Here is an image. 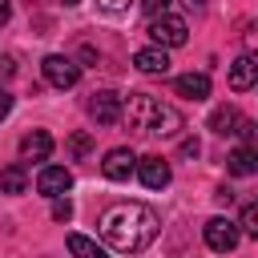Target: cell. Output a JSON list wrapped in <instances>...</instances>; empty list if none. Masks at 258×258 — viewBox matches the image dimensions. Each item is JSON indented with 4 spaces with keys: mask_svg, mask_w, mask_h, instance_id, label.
Instances as JSON below:
<instances>
[{
    "mask_svg": "<svg viewBox=\"0 0 258 258\" xmlns=\"http://www.w3.org/2000/svg\"><path fill=\"white\" fill-rule=\"evenodd\" d=\"M133 64H137L141 73H149V77H165V73H169V52H165L161 44H145V48L133 52Z\"/></svg>",
    "mask_w": 258,
    "mask_h": 258,
    "instance_id": "cell-10",
    "label": "cell"
},
{
    "mask_svg": "<svg viewBox=\"0 0 258 258\" xmlns=\"http://www.w3.org/2000/svg\"><path fill=\"white\" fill-rule=\"evenodd\" d=\"M226 169H230L234 177H250V173H258V149H254V145H238V149L226 157Z\"/></svg>",
    "mask_w": 258,
    "mask_h": 258,
    "instance_id": "cell-14",
    "label": "cell"
},
{
    "mask_svg": "<svg viewBox=\"0 0 258 258\" xmlns=\"http://www.w3.org/2000/svg\"><path fill=\"white\" fill-rule=\"evenodd\" d=\"M69 254H73V258H109L105 246H97V242L85 238V234H69Z\"/></svg>",
    "mask_w": 258,
    "mask_h": 258,
    "instance_id": "cell-17",
    "label": "cell"
},
{
    "mask_svg": "<svg viewBox=\"0 0 258 258\" xmlns=\"http://www.w3.org/2000/svg\"><path fill=\"white\" fill-rule=\"evenodd\" d=\"M173 93H177V97H185V101H206V97H210V77H206V73L173 77Z\"/></svg>",
    "mask_w": 258,
    "mask_h": 258,
    "instance_id": "cell-12",
    "label": "cell"
},
{
    "mask_svg": "<svg viewBox=\"0 0 258 258\" xmlns=\"http://www.w3.org/2000/svg\"><path fill=\"white\" fill-rule=\"evenodd\" d=\"M40 73H44V81H48L52 89H73V85L81 81V64H77L73 56H64V52H48V56L40 60Z\"/></svg>",
    "mask_w": 258,
    "mask_h": 258,
    "instance_id": "cell-4",
    "label": "cell"
},
{
    "mask_svg": "<svg viewBox=\"0 0 258 258\" xmlns=\"http://www.w3.org/2000/svg\"><path fill=\"white\" fill-rule=\"evenodd\" d=\"M12 69H16L12 56H0V77H12Z\"/></svg>",
    "mask_w": 258,
    "mask_h": 258,
    "instance_id": "cell-26",
    "label": "cell"
},
{
    "mask_svg": "<svg viewBox=\"0 0 258 258\" xmlns=\"http://www.w3.org/2000/svg\"><path fill=\"white\" fill-rule=\"evenodd\" d=\"M8 12H12V4H8V0H0V24H8Z\"/></svg>",
    "mask_w": 258,
    "mask_h": 258,
    "instance_id": "cell-28",
    "label": "cell"
},
{
    "mask_svg": "<svg viewBox=\"0 0 258 258\" xmlns=\"http://www.w3.org/2000/svg\"><path fill=\"white\" fill-rule=\"evenodd\" d=\"M258 85V60H254V52H242L234 64H230V89L234 93H246V89H254Z\"/></svg>",
    "mask_w": 258,
    "mask_h": 258,
    "instance_id": "cell-11",
    "label": "cell"
},
{
    "mask_svg": "<svg viewBox=\"0 0 258 258\" xmlns=\"http://www.w3.org/2000/svg\"><path fill=\"white\" fill-rule=\"evenodd\" d=\"M52 218H56V222H69V218H73V202H69V198H52Z\"/></svg>",
    "mask_w": 258,
    "mask_h": 258,
    "instance_id": "cell-21",
    "label": "cell"
},
{
    "mask_svg": "<svg viewBox=\"0 0 258 258\" xmlns=\"http://www.w3.org/2000/svg\"><path fill=\"white\" fill-rule=\"evenodd\" d=\"M149 36H153V44H161V48H181V44L189 40V24H185V16L161 12V16H149Z\"/></svg>",
    "mask_w": 258,
    "mask_h": 258,
    "instance_id": "cell-3",
    "label": "cell"
},
{
    "mask_svg": "<svg viewBox=\"0 0 258 258\" xmlns=\"http://www.w3.org/2000/svg\"><path fill=\"white\" fill-rule=\"evenodd\" d=\"M177 153H181V157H198V153H202V145H198V137H185Z\"/></svg>",
    "mask_w": 258,
    "mask_h": 258,
    "instance_id": "cell-23",
    "label": "cell"
},
{
    "mask_svg": "<svg viewBox=\"0 0 258 258\" xmlns=\"http://www.w3.org/2000/svg\"><path fill=\"white\" fill-rule=\"evenodd\" d=\"M97 230H101V238H105L113 250L137 254V250H145V246L157 238L161 218H157L149 206H141V202H117V206H109V210L97 218Z\"/></svg>",
    "mask_w": 258,
    "mask_h": 258,
    "instance_id": "cell-1",
    "label": "cell"
},
{
    "mask_svg": "<svg viewBox=\"0 0 258 258\" xmlns=\"http://www.w3.org/2000/svg\"><path fill=\"white\" fill-rule=\"evenodd\" d=\"M36 189H40L44 198H64V194L73 189V173H69L64 165H44V169L36 173Z\"/></svg>",
    "mask_w": 258,
    "mask_h": 258,
    "instance_id": "cell-8",
    "label": "cell"
},
{
    "mask_svg": "<svg viewBox=\"0 0 258 258\" xmlns=\"http://www.w3.org/2000/svg\"><path fill=\"white\" fill-rule=\"evenodd\" d=\"M89 117H93L97 125H117V121H121V93L97 89V93L89 97Z\"/></svg>",
    "mask_w": 258,
    "mask_h": 258,
    "instance_id": "cell-6",
    "label": "cell"
},
{
    "mask_svg": "<svg viewBox=\"0 0 258 258\" xmlns=\"http://www.w3.org/2000/svg\"><path fill=\"white\" fill-rule=\"evenodd\" d=\"M137 177H141V185H149V189H165L169 177H173V169H169L165 157H137Z\"/></svg>",
    "mask_w": 258,
    "mask_h": 258,
    "instance_id": "cell-9",
    "label": "cell"
},
{
    "mask_svg": "<svg viewBox=\"0 0 258 258\" xmlns=\"http://www.w3.org/2000/svg\"><path fill=\"white\" fill-rule=\"evenodd\" d=\"M89 149H93V137L89 133H73L69 137V157H85Z\"/></svg>",
    "mask_w": 258,
    "mask_h": 258,
    "instance_id": "cell-19",
    "label": "cell"
},
{
    "mask_svg": "<svg viewBox=\"0 0 258 258\" xmlns=\"http://www.w3.org/2000/svg\"><path fill=\"white\" fill-rule=\"evenodd\" d=\"M141 12L145 16H161V12H169V0H141Z\"/></svg>",
    "mask_w": 258,
    "mask_h": 258,
    "instance_id": "cell-22",
    "label": "cell"
},
{
    "mask_svg": "<svg viewBox=\"0 0 258 258\" xmlns=\"http://www.w3.org/2000/svg\"><path fill=\"white\" fill-rule=\"evenodd\" d=\"M238 117H242V113H238L234 105H218V109L210 113V129H214L218 137H226V133H234V125H238Z\"/></svg>",
    "mask_w": 258,
    "mask_h": 258,
    "instance_id": "cell-16",
    "label": "cell"
},
{
    "mask_svg": "<svg viewBox=\"0 0 258 258\" xmlns=\"http://www.w3.org/2000/svg\"><path fill=\"white\" fill-rule=\"evenodd\" d=\"M202 234H206V246H210L214 254H230V250L238 246V238H242V234H238V226H234L230 218H210Z\"/></svg>",
    "mask_w": 258,
    "mask_h": 258,
    "instance_id": "cell-5",
    "label": "cell"
},
{
    "mask_svg": "<svg viewBox=\"0 0 258 258\" xmlns=\"http://www.w3.org/2000/svg\"><path fill=\"white\" fill-rule=\"evenodd\" d=\"M97 4H101L105 12H125V8H129V0H97Z\"/></svg>",
    "mask_w": 258,
    "mask_h": 258,
    "instance_id": "cell-25",
    "label": "cell"
},
{
    "mask_svg": "<svg viewBox=\"0 0 258 258\" xmlns=\"http://www.w3.org/2000/svg\"><path fill=\"white\" fill-rule=\"evenodd\" d=\"M8 113H12V93H8V89H0V121H4Z\"/></svg>",
    "mask_w": 258,
    "mask_h": 258,
    "instance_id": "cell-24",
    "label": "cell"
},
{
    "mask_svg": "<svg viewBox=\"0 0 258 258\" xmlns=\"http://www.w3.org/2000/svg\"><path fill=\"white\" fill-rule=\"evenodd\" d=\"M48 153H52V133H44V129L24 133V141H20V157L24 161H48Z\"/></svg>",
    "mask_w": 258,
    "mask_h": 258,
    "instance_id": "cell-13",
    "label": "cell"
},
{
    "mask_svg": "<svg viewBox=\"0 0 258 258\" xmlns=\"http://www.w3.org/2000/svg\"><path fill=\"white\" fill-rule=\"evenodd\" d=\"M234 133L246 141V145H254V137H258V129H254V121L250 117H238V125H234Z\"/></svg>",
    "mask_w": 258,
    "mask_h": 258,
    "instance_id": "cell-20",
    "label": "cell"
},
{
    "mask_svg": "<svg viewBox=\"0 0 258 258\" xmlns=\"http://www.w3.org/2000/svg\"><path fill=\"white\" fill-rule=\"evenodd\" d=\"M181 4H185L189 12H206V0H181Z\"/></svg>",
    "mask_w": 258,
    "mask_h": 258,
    "instance_id": "cell-27",
    "label": "cell"
},
{
    "mask_svg": "<svg viewBox=\"0 0 258 258\" xmlns=\"http://www.w3.org/2000/svg\"><path fill=\"white\" fill-rule=\"evenodd\" d=\"M121 117L129 121V129L149 133V137H173L185 125V117L173 105H165L149 93H129V101H121Z\"/></svg>",
    "mask_w": 258,
    "mask_h": 258,
    "instance_id": "cell-2",
    "label": "cell"
},
{
    "mask_svg": "<svg viewBox=\"0 0 258 258\" xmlns=\"http://www.w3.org/2000/svg\"><path fill=\"white\" fill-rule=\"evenodd\" d=\"M0 189H4V194H24V189H28V169H24L20 161L4 165V169H0Z\"/></svg>",
    "mask_w": 258,
    "mask_h": 258,
    "instance_id": "cell-15",
    "label": "cell"
},
{
    "mask_svg": "<svg viewBox=\"0 0 258 258\" xmlns=\"http://www.w3.org/2000/svg\"><path fill=\"white\" fill-rule=\"evenodd\" d=\"M133 169H137V153H133L129 145H113V149L105 153V161H101V173H105L109 181H125Z\"/></svg>",
    "mask_w": 258,
    "mask_h": 258,
    "instance_id": "cell-7",
    "label": "cell"
},
{
    "mask_svg": "<svg viewBox=\"0 0 258 258\" xmlns=\"http://www.w3.org/2000/svg\"><path fill=\"white\" fill-rule=\"evenodd\" d=\"M234 226H238V234L258 238V206H254V202H246V206H242V218H238Z\"/></svg>",
    "mask_w": 258,
    "mask_h": 258,
    "instance_id": "cell-18",
    "label": "cell"
}]
</instances>
